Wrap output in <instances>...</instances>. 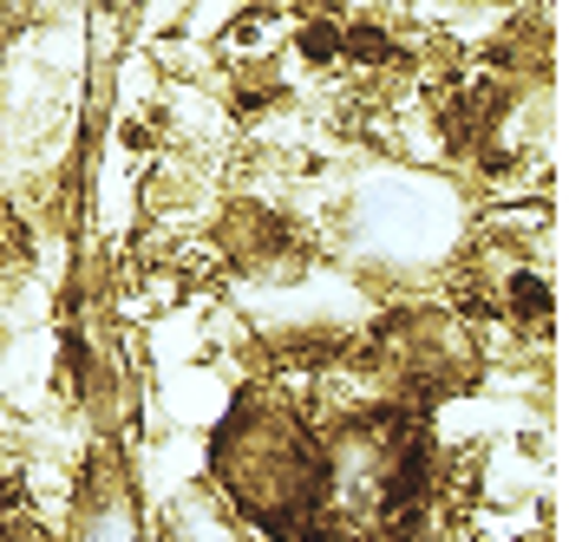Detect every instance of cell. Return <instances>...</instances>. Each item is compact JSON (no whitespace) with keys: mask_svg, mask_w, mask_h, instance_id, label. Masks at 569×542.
I'll return each mask as SVG.
<instances>
[{"mask_svg":"<svg viewBox=\"0 0 569 542\" xmlns=\"http://www.w3.org/2000/svg\"><path fill=\"white\" fill-rule=\"evenodd\" d=\"M210 471L223 484L229 510H242L249 523L276 536L315 530L321 496H328L321 444L282 399H242L210 438Z\"/></svg>","mask_w":569,"mask_h":542,"instance_id":"cell-1","label":"cell"},{"mask_svg":"<svg viewBox=\"0 0 569 542\" xmlns=\"http://www.w3.org/2000/svg\"><path fill=\"white\" fill-rule=\"evenodd\" d=\"M321 464H328L321 510L335 523L399 530V516H419V490H426V432H419V419L360 412L335 432Z\"/></svg>","mask_w":569,"mask_h":542,"instance_id":"cell-2","label":"cell"},{"mask_svg":"<svg viewBox=\"0 0 569 542\" xmlns=\"http://www.w3.org/2000/svg\"><path fill=\"white\" fill-rule=\"evenodd\" d=\"M380 373L406 399H446L478 380V347L446 308H412L380 333Z\"/></svg>","mask_w":569,"mask_h":542,"instance_id":"cell-3","label":"cell"},{"mask_svg":"<svg viewBox=\"0 0 569 542\" xmlns=\"http://www.w3.org/2000/svg\"><path fill=\"white\" fill-rule=\"evenodd\" d=\"M158 542H249V530L236 523V510L217 503L203 484L177 490L171 510H164V536Z\"/></svg>","mask_w":569,"mask_h":542,"instance_id":"cell-4","label":"cell"},{"mask_svg":"<svg viewBox=\"0 0 569 542\" xmlns=\"http://www.w3.org/2000/svg\"><path fill=\"white\" fill-rule=\"evenodd\" d=\"M0 542H47L33 530V516L27 510H0Z\"/></svg>","mask_w":569,"mask_h":542,"instance_id":"cell-5","label":"cell"}]
</instances>
